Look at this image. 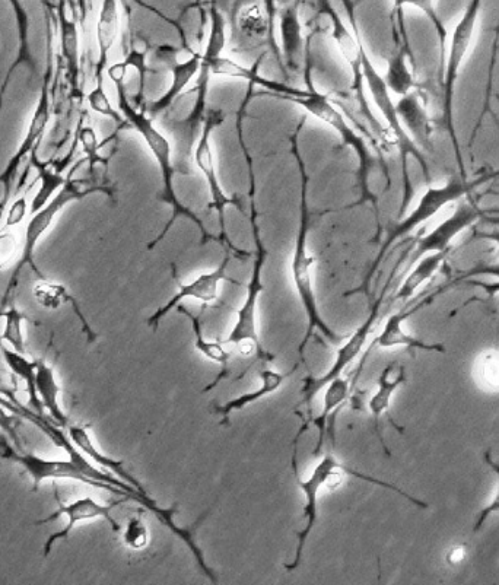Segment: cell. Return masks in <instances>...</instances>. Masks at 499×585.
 Instances as JSON below:
<instances>
[{
  "label": "cell",
  "instance_id": "1",
  "mask_svg": "<svg viewBox=\"0 0 499 585\" xmlns=\"http://www.w3.org/2000/svg\"><path fill=\"white\" fill-rule=\"evenodd\" d=\"M305 82H307V89H297L289 87V85L281 84V82L269 81V79L263 78L259 73H254L251 78V85H259V87L265 88L269 95L272 97L281 98V100L291 101V103L298 104L307 110L308 113L313 114L314 117L321 120L335 129L339 133L342 141L346 145L351 146L355 152H357L359 158V167H361V186H362V197L364 200H375L373 193L370 190V177L371 171L374 170L375 160L373 154L370 152L367 143L364 138L359 136L351 126L346 123L345 116L333 106L332 100L329 95L319 94L311 84V71L310 68L305 69Z\"/></svg>",
  "mask_w": 499,
  "mask_h": 585
},
{
  "label": "cell",
  "instance_id": "2",
  "mask_svg": "<svg viewBox=\"0 0 499 585\" xmlns=\"http://www.w3.org/2000/svg\"><path fill=\"white\" fill-rule=\"evenodd\" d=\"M292 469H294L295 480L297 485L300 486L301 492L304 497V527L301 532L297 533V549H295V556L289 564H285V571L294 572L295 569L300 568L301 562L304 558L305 546H307L308 539H310L311 533L316 529L317 521H319V498L321 489L332 482V480L342 478V476L349 475L352 478L362 480V482L373 483V485L381 486V488L390 489V491L396 492V494L402 495L403 498L408 499L412 504L418 505V507L427 508L428 505L425 502L419 501V499L413 498L412 495L406 494L402 489L392 485V483L383 482V480L375 479L373 476L365 475V473L358 472V470L351 469V467L343 464L342 461L338 460V457L333 453L324 454L323 459L314 466L311 470L310 476L307 479H301L298 476L297 463L292 460Z\"/></svg>",
  "mask_w": 499,
  "mask_h": 585
},
{
  "label": "cell",
  "instance_id": "3",
  "mask_svg": "<svg viewBox=\"0 0 499 585\" xmlns=\"http://www.w3.org/2000/svg\"><path fill=\"white\" fill-rule=\"evenodd\" d=\"M298 157V154H297ZM300 161L301 174H303V190H301V224L298 231L297 240H295L294 257L291 262L292 281H294L295 291L300 298L301 305L307 319V327L303 340L298 346L301 362H305V349L314 332H320L327 340L333 343L342 342L345 336H340L333 327L324 321L321 316L319 302H317L316 291L313 285V263L314 257L308 253V234H310V213L307 205V184L308 177L305 174L304 162Z\"/></svg>",
  "mask_w": 499,
  "mask_h": 585
},
{
  "label": "cell",
  "instance_id": "4",
  "mask_svg": "<svg viewBox=\"0 0 499 585\" xmlns=\"http://www.w3.org/2000/svg\"><path fill=\"white\" fill-rule=\"evenodd\" d=\"M127 63H116V65L110 66L107 69L108 76L111 81L116 84L117 89V101H119L120 113L125 117L126 122L130 126L135 127L136 132L142 136L143 141L148 145L149 151L154 155L158 165L161 168L162 181H164V196L168 202L173 205L174 216L171 219V224H174L179 215H186L189 218L196 219L192 212L187 211L181 206L179 200H177L176 192H174L173 178H174V165L171 161V145L170 141L165 138L164 135L154 126V119L146 113V110H136L135 107L130 103L127 98L125 88V76L127 72Z\"/></svg>",
  "mask_w": 499,
  "mask_h": 585
},
{
  "label": "cell",
  "instance_id": "5",
  "mask_svg": "<svg viewBox=\"0 0 499 585\" xmlns=\"http://www.w3.org/2000/svg\"><path fill=\"white\" fill-rule=\"evenodd\" d=\"M481 181H464L457 180V178L451 177L444 186L432 187L429 186L427 192L422 195L419 199L418 205L413 209L412 212L406 216L405 219L399 222L396 227L387 235L386 241L381 246L380 253H378L377 259L371 266L370 272L365 276L359 288L354 291H349L345 294V297L355 294H368L370 292L371 282L378 267L383 263L384 257L392 249L393 244L397 241L405 238L410 232L415 231L416 228L421 227L422 224L434 218L438 212L443 211L450 203L457 202L462 199L463 196L469 195L473 189H475Z\"/></svg>",
  "mask_w": 499,
  "mask_h": 585
},
{
  "label": "cell",
  "instance_id": "6",
  "mask_svg": "<svg viewBox=\"0 0 499 585\" xmlns=\"http://www.w3.org/2000/svg\"><path fill=\"white\" fill-rule=\"evenodd\" d=\"M94 193H106L111 196L110 189L103 184L94 183V181L82 178H66L65 184L60 187L59 192L50 199L49 203L43 206L40 211L33 213L28 219L27 227L24 231V244H22L21 257L15 269L12 281L17 282L19 270L24 266H30L37 275H41L36 265V249L43 235L52 228L57 216L63 212L66 206L82 200L84 197L94 195Z\"/></svg>",
  "mask_w": 499,
  "mask_h": 585
},
{
  "label": "cell",
  "instance_id": "7",
  "mask_svg": "<svg viewBox=\"0 0 499 585\" xmlns=\"http://www.w3.org/2000/svg\"><path fill=\"white\" fill-rule=\"evenodd\" d=\"M50 85H52V47H49L47 71L43 76L40 97H38L37 107L34 110L33 117H31L27 133H25L24 139H22L21 145L18 146L15 154L9 158L2 173H0V186L3 189L0 213L5 211L6 205L11 199L12 189H14L15 181H17L22 162L28 155L34 154V149L40 143L47 126H49L50 119H52V89H50Z\"/></svg>",
  "mask_w": 499,
  "mask_h": 585
},
{
  "label": "cell",
  "instance_id": "8",
  "mask_svg": "<svg viewBox=\"0 0 499 585\" xmlns=\"http://www.w3.org/2000/svg\"><path fill=\"white\" fill-rule=\"evenodd\" d=\"M265 247L257 241L256 259H254L253 273L249 285H247L246 298L243 305L237 311V319L232 326L230 335L224 340L225 346H240L243 349H251L259 358L273 359V356L263 348L262 339L259 336V324H257V307H259L260 295L265 291L263 284V267L266 263Z\"/></svg>",
  "mask_w": 499,
  "mask_h": 585
},
{
  "label": "cell",
  "instance_id": "9",
  "mask_svg": "<svg viewBox=\"0 0 499 585\" xmlns=\"http://www.w3.org/2000/svg\"><path fill=\"white\" fill-rule=\"evenodd\" d=\"M386 291L387 288H384V291L381 292L380 298L374 302L373 308H371L370 314H368L364 323H362L361 326H359L358 329L355 330L345 342H343V345L340 346L338 352H336L335 361H333L332 367H330L326 373L321 374L320 377L310 375V377L304 378V386L303 390H301V396H303V399H301L300 405L298 406L304 405L305 408L311 409L317 394H319L321 390H324V387H326L330 381L345 374L346 371H348V368L357 361L359 356L364 354V349L365 346H367L368 339H370L371 332H373L375 323H377L378 317H380L381 305H383Z\"/></svg>",
  "mask_w": 499,
  "mask_h": 585
},
{
  "label": "cell",
  "instance_id": "10",
  "mask_svg": "<svg viewBox=\"0 0 499 585\" xmlns=\"http://www.w3.org/2000/svg\"><path fill=\"white\" fill-rule=\"evenodd\" d=\"M231 257H225L222 260L221 265L211 272L202 273L197 276L189 284H183V282H177V292L170 298L164 305L157 308V311L151 314L146 320V324L151 327L152 330H157L158 326L174 308L179 307L181 302L184 300H196L203 302V304H212V302L218 301L219 297V285L222 282L227 281L231 284H237L234 279L228 276V266H230Z\"/></svg>",
  "mask_w": 499,
  "mask_h": 585
},
{
  "label": "cell",
  "instance_id": "11",
  "mask_svg": "<svg viewBox=\"0 0 499 585\" xmlns=\"http://www.w3.org/2000/svg\"><path fill=\"white\" fill-rule=\"evenodd\" d=\"M2 457L5 459L15 461L25 472L33 479L34 491L44 480L56 479H71L78 480V482L90 485L92 488L106 489L100 483L92 480L88 473L85 472L84 467L76 464L75 461L69 460H53L44 459V457L36 456V454L18 453L12 450L8 444H3V450L0 451ZM107 491V489H106Z\"/></svg>",
  "mask_w": 499,
  "mask_h": 585
},
{
  "label": "cell",
  "instance_id": "12",
  "mask_svg": "<svg viewBox=\"0 0 499 585\" xmlns=\"http://www.w3.org/2000/svg\"><path fill=\"white\" fill-rule=\"evenodd\" d=\"M119 504L120 502H113V504H101V502L95 501V499L91 497L76 499V501L69 502L68 505L59 504V508H57L54 513L50 514L49 517L43 518V520H40L37 523H52V521L63 517V515L68 518V523H66V526L63 527L60 532L53 533L52 536L46 540V543H44V558H47V556L52 553L56 543L62 542V540H66L69 536H71L72 530L75 529L76 524L84 523V521L98 520V518H101V520H106L107 523H110L111 529H113L114 532H119V523H117V521L114 520L113 515H111L113 508H116Z\"/></svg>",
  "mask_w": 499,
  "mask_h": 585
},
{
  "label": "cell",
  "instance_id": "13",
  "mask_svg": "<svg viewBox=\"0 0 499 585\" xmlns=\"http://www.w3.org/2000/svg\"><path fill=\"white\" fill-rule=\"evenodd\" d=\"M481 215L482 212L472 203L460 202L453 215L448 216L446 221L441 222L438 227H435L415 244V249L410 254L409 267L415 265L419 259L427 254L450 250L451 241L467 228L472 227Z\"/></svg>",
  "mask_w": 499,
  "mask_h": 585
},
{
  "label": "cell",
  "instance_id": "14",
  "mask_svg": "<svg viewBox=\"0 0 499 585\" xmlns=\"http://www.w3.org/2000/svg\"><path fill=\"white\" fill-rule=\"evenodd\" d=\"M394 47L392 56L387 62V73L384 76L387 87L393 94H409L416 87L415 60H413L412 49L409 46L408 34H406L405 18L403 9H394Z\"/></svg>",
  "mask_w": 499,
  "mask_h": 585
},
{
  "label": "cell",
  "instance_id": "15",
  "mask_svg": "<svg viewBox=\"0 0 499 585\" xmlns=\"http://www.w3.org/2000/svg\"><path fill=\"white\" fill-rule=\"evenodd\" d=\"M222 122V117L215 111H209L206 116L205 125L202 127V132L199 135V141L195 148V162L197 168L202 171L206 181H208L209 192H211L212 206L219 212L221 219H224V208L227 205H232L234 200L225 195L219 184L218 176H216L214 152H212L211 138L212 132L219 123Z\"/></svg>",
  "mask_w": 499,
  "mask_h": 585
},
{
  "label": "cell",
  "instance_id": "16",
  "mask_svg": "<svg viewBox=\"0 0 499 585\" xmlns=\"http://www.w3.org/2000/svg\"><path fill=\"white\" fill-rule=\"evenodd\" d=\"M396 113L403 129L419 149L434 151L432 146L431 117L428 116L427 103L421 91H410L396 104Z\"/></svg>",
  "mask_w": 499,
  "mask_h": 585
},
{
  "label": "cell",
  "instance_id": "17",
  "mask_svg": "<svg viewBox=\"0 0 499 585\" xmlns=\"http://www.w3.org/2000/svg\"><path fill=\"white\" fill-rule=\"evenodd\" d=\"M69 6L76 11L71 0H57V22H59L60 54L65 62L66 79L73 95L79 92L81 76V54H79V33L73 15H69Z\"/></svg>",
  "mask_w": 499,
  "mask_h": 585
},
{
  "label": "cell",
  "instance_id": "18",
  "mask_svg": "<svg viewBox=\"0 0 499 585\" xmlns=\"http://www.w3.org/2000/svg\"><path fill=\"white\" fill-rule=\"evenodd\" d=\"M421 308V305L409 308V310L400 311V313L393 314L387 319L381 332L375 337L371 348L381 349H392L397 346H403V348L416 349V351L424 352H438V354H444L446 352V346L440 345V343H427L424 340L418 339V337L410 335L406 332L403 323L409 319L412 314Z\"/></svg>",
  "mask_w": 499,
  "mask_h": 585
},
{
  "label": "cell",
  "instance_id": "19",
  "mask_svg": "<svg viewBox=\"0 0 499 585\" xmlns=\"http://www.w3.org/2000/svg\"><path fill=\"white\" fill-rule=\"evenodd\" d=\"M69 438L88 459L94 461L95 466L100 467L101 470L104 472L111 473V475L116 476L123 482L127 483V485L133 486L136 491L141 492L143 495H149L146 492V489L143 488L141 482L126 469L125 463L122 460L113 459V457L106 456V454L101 453L97 447H95L94 440H92L90 432H88L87 428L84 426L79 425H72L69 426L68 429Z\"/></svg>",
  "mask_w": 499,
  "mask_h": 585
},
{
  "label": "cell",
  "instance_id": "20",
  "mask_svg": "<svg viewBox=\"0 0 499 585\" xmlns=\"http://www.w3.org/2000/svg\"><path fill=\"white\" fill-rule=\"evenodd\" d=\"M298 365H295L288 373H281V371L272 370V368H263L259 371V387L257 389L247 391L241 396L234 397L228 400L224 405L218 406L215 412L222 416V419H228L235 412H241L259 400L265 399L270 394H275L276 391L281 390L289 377L297 371Z\"/></svg>",
  "mask_w": 499,
  "mask_h": 585
},
{
  "label": "cell",
  "instance_id": "21",
  "mask_svg": "<svg viewBox=\"0 0 499 585\" xmlns=\"http://www.w3.org/2000/svg\"><path fill=\"white\" fill-rule=\"evenodd\" d=\"M119 31V3L117 0H103L97 21L98 60L97 65H95V81H104L108 54L119 37Z\"/></svg>",
  "mask_w": 499,
  "mask_h": 585
},
{
  "label": "cell",
  "instance_id": "22",
  "mask_svg": "<svg viewBox=\"0 0 499 585\" xmlns=\"http://www.w3.org/2000/svg\"><path fill=\"white\" fill-rule=\"evenodd\" d=\"M279 28H281L285 66L291 72L298 71L304 57L303 27H301L300 14H298V2L282 9Z\"/></svg>",
  "mask_w": 499,
  "mask_h": 585
},
{
  "label": "cell",
  "instance_id": "23",
  "mask_svg": "<svg viewBox=\"0 0 499 585\" xmlns=\"http://www.w3.org/2000/svg\"><path fill=\"white\" fill-rule=\"evenodd\" d=\"M396 370V364L387 365L383 371H381L380 377L377 381V390L373 396H371L370 402H368V409H370L371 416L374 419L375 432H377L378 438H380L381 444L386 448L383 438L380 435V421L384 415L389 412L390 405H392L393 394L396 393L403 384L408 381L406 377L405 368L399 367L396 375H393Z\"/></svg>",
  "mask_w": 499,
  "mask_h": 585
},
{
  "label": "cell",
  "instance_id": "24",
  "mask_svg": "<svg viewBox=\"0 0 499 585\" xmlns=\"http://www.w3.org/2000/svg\"><path fill=\"white\" fill-rule=\"evenodd\" d=\"M200 66H202V53L192 54V57L187 59L186 62L174 65L173 68L170 69L171 73H173V84H171L168 91L162 95L160 100L154 101V103L149 106L146 113H148L152 119H155V117L160 116L161 113H164V111H167L168 108L173 106V104L176 103L177 98L180 97L181 92H183V89L186 88L187 85H189V82L200 72Z\"/></svg>",
  "mask_w": 499,
  "mask_h": 585
},
{
  "label": "cell",
  "instance_id": "25",
  "mask_svg": "<svg viewBox=\"0 0 499 585\" xmlns=\"http://www.w3.org/2000/svg\"><path fill=\"white\" fill-rule=\"evenodd\" d=\"M448 253H450V250L438 251V253L427 254V256L419 259L418 262L413 265L412 270H410L409 275L406 276L403 284L397 289L392 302H405L408 301L409 298H412L413 295H415V292L418 291L425 282L434 278L435 273H437L438 270H440V267L443 266V263L446 262Z\"/></svg>",
  "mask_w": 499,
  "mask_h": 585
},
{
  "label": "cell",
  "instance_id": "26",
  "mask_svg": "<svg viewBox=\"0 0 499 585\" xmlns=\"http://www.w3.org/2000/svg\"><path fill=\"white\" fill-rule=\"evenodd\" d=\"M36 389L41 406L50 413L57 425H66V415L60 408V387L57 383L56 373L53 367L44 361H38L36 375Z\"/></svg>",
  "mask_w": 499,
  "mask_h": 585
},
{
  "label": "cell",
  "instance_id": "27",
  "mask_svg": "<svg viewBox=\"0 0 499 585\" xmlns=\"http://www.w3.org/2000/svg\"><path fill=\"white\" fill-rule=\"evenodd\" d=\"M33 292L38 304L43 308H47V310H56V308L62 307L66 302H72L73 308H75L76 314H78L79 319H81L82 326H84L85 333H87L90 342H94V340L97 339V335H95L94 330L91 329L88 321L85 320L84 314L79 310L75 298L69 294L65 285L56 284V282H50L43 279V281L38 282V284L34 286Z\"/></svg>",
  "mask_w": 499,
  "mask_h": 585
},
{
  "label": "cell",
  "instance_id": "28",
  "mask_svg": "<svg viewBox=\"0 0 499 585\" xmlns=\"http://www.w3.org/2000/svg\"><path fill=\"white\" fill-rule=\"evenodd\" d=\"M351 381L349 378L336 377L335 380L330 381L324 387L323 394V410H321L319 418L316 419V426L319 429V441H317V451L323 447L324 435H326L327 422L335 415L336 410L348 400L349 393H351Z\"/></svg>",
  "mask_w": 499,
  "mask_h": 585
},
{
  "label": "cell",
  "instance_id": "29",
  "mask_svg": "<svg viewBox=\"0 0 499 585\" xmlns=\"http://www.w3.org/2000/svg\"><path fill=\"white\" fill-rule=\"evenodd\" d=\"M179 313L184 314L190 321L192 326L193 336H195V348L203 358L209 359L214 364H219L222 367V375H225L228 364H230L231 354L225 349V345L222 342H215V340H209L203 332L202 320L197 314L190 313L187 308L177 307Z\"/></svg>",
  "mask_w": 499,
  "mask_h": 585
},
{
  "label": "cell",
  "instance_id": "30",
  "mask_svg": "<svg viewBox=\"0 0 499 585\" xmlns=\"http://www.w3.org/2000/svg\"><path fill=\"white\" fill-rule=\"evenodd\" d=\"M2 355L9 370L17 375L19 380L24 381L25 387H27L28 397H30L31 408L36 410L38 415H41L43 413V406H41L40 399H38L36 389L38 361H31L27 356L21 354V352L14 351V349L3 348Z\"/></svg>",
  "mask_w": 499,
  "mask_h": 585
},
{
  "label": "cell",
  "instance_id": "31",
  "mask_svg": "<svg viewBox=\"0 0 499 585\" xmlns=\"http://www.w3.org/2000/svg\"><path fill=\"white\" fill-rule=\"evenodd\" d=\"M237 25L240 33L247 38H263L268 37L270 46L273 50L278 52V46L273 41L272 33H270V24L268 14H266L265 6H260L259 3H247L238 11Z\"/></svg>",
  "mask_w": 499,
  "mask_h": 585
},
{
  "label": "cell",
  "instance_id": "32",
  "mask_svg": "<svg viewBox=\"0 0 499 585\" xmlns=\"http://www.w3.org/2000/svg\"><path fill=\"white\" fill-rule=\"evenodd\" d=\"M14 11L15 21H17V33H18V59L15 65L9 69L8 76H6L5 87L2 89L0 94V101H2V95L5 94L6 85H8L9 76L15 71V68L21 62L27 63L31 68L36 69V63H34L33 56H31L30 49V18H28L27 9H25L22 0H6Z\"/></svg>",
  "mask_w": 499,
  "mask_h": 585
},
{
  "label": "cell",
  "instance_id": "33",
  "mask_svg": "<svg viewBox=\"0 0 499 585\" xmlns=\"http://www.w3.org/2000/svg\"><path fill=\"white\" fill-rule=\"evenodd\" d=\"M211 30H209L208 43H206L205 53L202 54L203 62H212L216 57L222 56L227 36H225V18L219 11L218 5L212 3L211 6Z\"/></svg>",
  "mask_w": 499,
  "mask_h": 585
},
{
  "label": "cell",
  "instance_id": "34",
  "mask_svg": "<svg viewBox=\"0 0 499 585\" xmlns=\"http://www.w3.org/2000/svg\"><path fill=\"white\" fill-rule=\"evenodd\" d=\"M36 165L38 174H40V189H38L33 203H31V215L40 211L46 203H49L50 199L56 195L57 189H60L66 181V178L54 173L46 165L40 164V162H36Z\"/></svg>",
  "mask_w": 499,
  "mask_h": 585
},
{
  "label": "cell",
  "instance_id": "35",
  "mask_svg": "<svg viewBox=\"0 0 499 585\" xmlns=\"http://www.w3.org/2000/svg\"><path fill=\"white\" fill-rule=\"evenodd\" d=\"M405 5L416 6L421 9L424 14H427L429 21L434 25L435 31H437L438 41H440V62H441V73H443L444 62H446L447 54V30L444 27V22L438 17L437 11H435L434 0H394V9H403Z\"/></svg>",
  "mask_w": 499,
  "mask_h": 585
},
{
  "label": "cell",
  "instance_id": "36",
  "mask_svg": "<svg viewBox=\"0 0 499 585\" xmlns=\"http://www.w3.org/2000/svg\"><path fill=\"white\" fill-rule=\"evenodd\" d=\"M476 377L486 390L499 391V352H486L479 358Z\"/></svg>",
  "mask_w": 499,
  "mask_h": 585
},
{
  "label": "cell",
  "instance_id": "37",
  "mask_svg": "<svg viewBox=\"0 0 499 585\" xmlns=\"http://www.w3.org/2000/svg\"><path fill=\"white\" fill-rule=\"evenodd\" d=\"M87 100L95 113L101 114V116L110 117V119H113L117 125H125L126 119L123 117V114L114 110V107L111 106L110 100H108L106 88H104V81H95V87L91 89Z\"/></svg>",
  "mask_w": 499,
  "mask_h": 585
},
{
  "label": "cell",
  "instance_id": "38",
  "mask_svg": "<svg viewBox=\"0 0 499 585\" xmlns=\"http://www.w3.org/2000/svg\"><path fill=\"white\" fill-rule=\"evenodd\" d=\"M25 316L19 313L17 308H9L5 313V329H3V339L12 346V349L24 354V333H22V323H24Z\"/></svg>",
  "mask_w": 499,
  "mask_h": 585
},
{
  "label": "cell",
  "instance_id": "39",
  "mask_svg": "<svg viewBox=\"0 0 499 585\" xmlns=\"http://www.w3.org/2000/svg\"><path fill=\"white\" fill-rule=\"evenodd\" d=\"M149 532L142 517H132L127 521L123 532V543L132 550H142L148 546Z\"/></svg>",
  "mask_w": 499,
  "mask_h": 585
},
{
  "label": "cell",
  "instance_id": "40",
  "mask_svg": "<svg viewBox=\"0 0 499 585\" xmlns=\"http://www.w3.org/2000/svg\"><path fill=\"white\" fill-rule=\"evenodd\" d=\"M483 460L485 463L488 464L489 469L498 476V488L497 492H495L494 498L489 501L488 505L482 508L481 511L478 513V518L475 521V527H473V532H479L482 529L483 524L486 523L491 515L499 513V463L492 459L491 453L486 451L485 456H483Z\"/></svg>",
  "mask_w": 499,
  "mask_h": 585
},
{
  "label": "cell",
  "instance_id": "41",
  "mask_svg": "<svg viewBox=\"0 0 499 585\" xmlns=\"http://www.w3.org/2000/svg\"><path fill=\"white\" fill-rule=\"evenodd\" d=\"M79 141H81L82 149H84L85 154H87V160L90 162L91 170L95 167V164H98V162H104L103 158L98 155L100 145H98L95 130L92 129L91 126H84L79 129Z\"/></svg>",
  "mask_w": 499,
  "mask_h": 585
},
{
  "label": "cell",
  "instance_id": "42",
  "mask_svg": "<svg viewBox=\"0 0 499 585\" xmlns=\"http://www.w3.org/2000/svg\"><path fill=\"white\" fill-rule=\"evenodd\" d=\"M17 254V240L12 232L0 234V269L11 265V260Z\"/></svg>",
  "mask_w": 499,
  "mask_h": 585
},
{
  "label": "cell",
  "instance_id": "43",
  "mask_svg": "<svg viewBox=\"0 0 499 585\" xmlns=\"http://www.w3.org/2000/svg\"><path fill=\"white\" fill-rule=\"evenodd\" d=\"M27 211V197H18L17 200L12 202L11 208H9L8 215H6L5 227H17L18 224H21L22 219L25 218V215H27Z\"/></svg>",
  "mask_w": 499,
  "mask_h": 585
},
{
  "label": "cell",
  "instance_id": "44",
  "mask_svg": "<svg viewBox=\"0 0 499 585\" xmlns=\"http://www.w3.org/2000/svg\"><path fill=\"white\" fill-rule=\"evenodd\" d=\"M3 406H8L9 408L11 405H9V403L0 402V429H2L6 435H9V438H11V440L19 447L17 429H15V426L18 424V419L15 418V416L9 415Z\"/></svg>",
  "mask_w": 499,
  "mask_h": 585
},
{
  "label": "cell",
  "instance_id": "45",
  "mask_svg": "<svg viewBox=\"0 0 499 585\" xmlns=\"http://www.w3.org/2000/svg\"><path fill=\"white\" fill-rule=\"evenodd\" d=\"M476 275H491L499 278V265L479 266L467 273V276ZM478 286L485 289L488 294H497L499 292V282H495V284H478Z\"/></svg>",
  "mask_w": 499,
  "mask_h": 585
},
{
  "label": "cell",
  "instance_id": "46",
  "mask_svg": "<svg viewBox=\"0 0 499 585\" xmlns=\"http://www.w3.org/2000/svg\"><path fill=\"white\" fill-rule=\"evenodd\" d=\"M467 550L462 545L453 546V548L448 549L446 555V561L448 565H456L462 564L464 559H466Z\"/></svg>",
  "mask_w": 499,
  "mask_h": 585
},
{
  "label": "cell",
  "instance_id": "47",
  "mask_svg": "<svg viewBox=\"0 0 499 585\" xmlns=\"http://www.w3.org/2000/svg\"><path fill=\"white\" fill-rule=\"evenodd\" d=\"M265 3L266 14H268L269 24H270V33H272L273 41H275V21H276V12H278V5H276V0H263Z\"/></svg>",
  "mask_w": 499,
  "mask_h": 585
},
{
  "label": "cell",
  "instance_id": "48",
  "mask_svg": "<svg viewBox=\"0 0 499 585\" xmlns=\"http://www.w3.org/2000/svg\"><path fill=\"white\" fill-rule=\"evenodd\" d=\"M75 5L76 11L79 12V18H81V24H84L88 15V0H75Z\"/></svg>",
  "mask_w": 499,
  "mask_h": 585
},
{
  "label": "cell",
  "instance_id": "49",
  "mask_svg": "<svg viewBox=\"0 0 499 585\" xmlns=\"http://www.w3.org/2000/svg\"><path fill=\"white\" fill-rule=\"evenodd\" d=\"M479 237L483 238V240H488L491 241V243H494L495 246H497L499 256V230L483 232V234H479Z\"/></svg>",
  "mask_w": 499,
  "mask_h": 585
},
{
  "label": "cell",
  "instance_id": "50",
  "mask_svg": "<svg viewBox=\"0 0 499 585\" xmlns=\"http://www.w3.org/2000/svg\"><path fill=\"white\" fill-rule=\"evenodd\" d=\"M0 402L8 403V402H6V400H3L2 397H0Z\"/></svg>",
  "mask_w": 499,
  "mask_h": 585
},
{
  "label": "cell",
  "instance_id": "51",
  "mask_svg": "<svg viewBox=\"0 0 499 585\" xmlns=\"http://www.w3.org/2000/svg\"><path fill=\"white\" fill-rule=\"evenodd\" d=\"M71 2L73 3V5H75V0H71ZM75 8H76V5H75Z\"/></svg>",
  "mask_w": 499,
  "mask_h": 585
},
{
  "label": "cell",
  "instance_id": "52",
  "mask_svg": "<svg viewBox=\"0 0 499 585\" xmlns=\"http://www.w3.org/2000/svg\"><path fill=\"white\" fill-rule=\"evenodd\" d=\"M498 101H499V97H498Z\"/></svg>",
  "mask_w": 499,
  "mask_h": 585
}]
</instances>
